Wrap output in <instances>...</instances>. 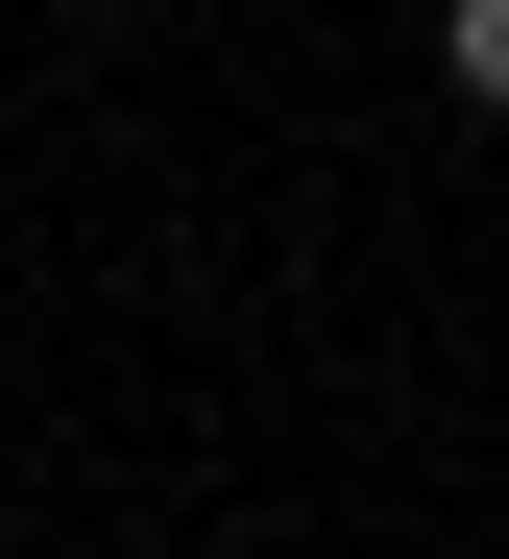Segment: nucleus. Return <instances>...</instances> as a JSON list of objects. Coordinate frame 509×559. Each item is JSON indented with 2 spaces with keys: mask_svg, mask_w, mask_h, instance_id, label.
<instances>
[{
  "mask_svg": "<svg viewBox=\"0 0 509 559\" xmlns=\"http://www.w3.org/2000/svg\"><path fill=\"white\" fill-rule=\"evenodd\" d=\"M437 73H461V98L509 122V0H437Z\"/></svg>",
  "mask_w": 509,
  "mask_h": 559,
  "instance_id": "1",
  "label": "nucleus"
}]
</instances>
